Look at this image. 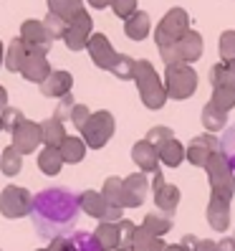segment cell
<instances>
[{
    "label": "cell",
    "instance_id": "45",
    "mask_svg": "<svg viewBox=\"0 0 235 251\" xmlns=\"http://www.w3.org/2000/svg\"><path fill=\"white\" fill-rule=\"evenodd\" d=\"M134 233H137V226L131 224V221L122 218V221H119V236H122V246H119V249H131Z\"/></svg>",
    "mask_w": 235,
    "mask_h": 251
},
{
    "label": "cell",
    "instance_id": "32",
    "mask_svg": "<svg viewBox=\"0 0 235 251\" xmlns=\"http://www.w3.org/2000/svg\"><path fill=\"white\" fill-rule=\"evenodd\" d=\"M167 244L157 236H150L142 226H137V233H134V241H131V251H165Z\"/></svg>",
    "mask_w": 235,
    "mask_h": 251
},
{
    "label": "cell",
    "instance_id": "17",
    "mask_svg": "<svg viewBox=\"0 0 235 251\" xmlns=\"http://www.w3.org/2000/svg\"><path fill=\"white\" fill-rule=\"evenodd\" d=\"M205 216H208V224H210L213 231H217V233L228 231L230 228V201L210 196V203H208Z\"/></svg>",
    "mask_w": 235,
    "mask_h": 251
},
{
    "label": "cell",
    "instance_id": "43",
    "mask_svg": "<svg viewBox=\"0 0 235 251\" xmlns=\"http://www.w3.org/2000/svg\"><path fill=\"white\" fill-rule=\"evenodd\" d=\"M172 137H174V135H172V129H170V127L157 125V127H152L150 132H147V137H144V140H147V142H150V145L154 147V150H157L159 145H165V142H167V140H172Z\"/></svg>",
    "mask_w": 235,
    "mask_h": 251
},
{
    "label": "cell",
    "instance_id": "41",
    "mask_svg": "<svg viewBox=\"0 0 235 251\" xmlns=\"http://www.w3.org/2000/svg\"><path fill=\"white\" fill-rule=\"evenodd\" d=\"M215 244H217V241L197 239V236H192V233H187L185 239L180 241V246H182L185 251H215Z\"/></svg>",
    "mask_w": 235,
    "mask_h": 251
},
{
    "label": "cell",
    "instance_id": "20",
    "mask_svg": "<svg viewBox=\"0 0 235 251\" xmlns=\"http://www.w3.org/2000/svg\"><path fill=\"white\" fill-rule=\"evenodd\" d=\"M157 157H159V162H162V165L177 168V165H182V160L187 157V152H185V145H182L177 137H172V140H167L165 145L157 147Z\"/></svg>",
    "mask_w": 235,
    "mask_h": 251
},
{
    "label": "cell",
    "instance_id": "57",
    "mask_svg": "<svg viewBox=\"0 0 235 251\" xmlns=\"http://www.w3.org/2000/svg\"><path fill=\"white\" fill-rule=\"evenodd\" d=\"M233 239H235V233H233Z\"/></svg>",
    "mask_w": 235,
    "mask_h": 251
},
{
    "label": "cell",
    "instance_id": "42",
    "mask_svg": "<svg viewBox=\"0 0 235 251\" xmlns=\"http://www.w3.org/2000/svg\"><path fill=\"white\" fill-rule=\"evenodd\" d=\"M73 107H76V99H73L71 94L61 97V99H58V104H56V109H53V120H58V122H66V120H71Z\"/></svg>",
    "mask_w": 235,
    "mask_h": 251
},
{
    "label": "cell",
    "instance_id": "11",
    "mask_svg": "<svg viewBox=\"0 0 235 251\" xmlns=\"http://www.w3.org/2000/svg\"><path fill=\"white\" fill-rule=\"evenodd\" d=\"M220 150V140L215 135H210V132H202V135L192 137V142H190L185 147V152H187V160L192 162L195 168H205L208 165V160Z\"/></svg>",
    "mask_w": 235,
    "mask_h": 251
},
{
    "label": "cell",
    "instance_id": "7",
    "mask_svg": "<svg viewBox=\"0 0 235 251\" xmlns=\"http://www.w3.org/2000/svg\"><path fill=\"white\" fill-rule=\"evenodd\" d=\"M190 31V16L185 8H172L167 10L159 25L154 28V43L159 46H167V43H177L185 33Z\"/></svg>",
    "mask_w": 235,
    "mask_h": 251
},
{
    "label": "cell",
    "instance_id": "36",
    "mask_svg": "<svg viewBox=\"0 0 235 251\" xmlns=\"http://www.w3.org/2000/svg\"><path fill=\"white\" fill-rule=\"evenodd\" d=\"M210 104H215L223 112H230L235 107V89L233 86H215L213 97H210Z\"/></svg>",
    "mask_w": 235,
    "mask_h": 251
},
{
    "label": "cell",
    "instance_id": "35",
    "mask_svg": "<svg viewBox=\"0 0 235 251\" xmlns=\"http://www.w3.org/2000/svg\"><path fill=\"white\" fill-rule=\"evenodd\" d=\"M101 196H104L107 201H111L114 205H122L124 208V178H116V175L107 178L104 188H101Z\"/></svg>",
    "mask_w": 235,
    "mask_h": 251
},
{
    "label": "cell",
    "instance_id": "14",
    "mask_svg": "<svg viewBox=\"0 0 235 251\" xmlns=\"http://www.w3.org/2000/svg\"><path fill=\"white\" fill-rule=\"evenodd\" d=\"M86 51H89L91 61H94L99 69H104V71H111L116 56H119V53L114 51L111 41H109L104 33H94V36L89 38V43H86Z\"/></svg>",
    "mask_w": 235,
    "mask_h": 251
},
{
    "label": "cell",
    "instance_id": "33",
    "mask_svg": "<svg viewBox=\"0 0 235 251\" xmlns=\"http://www.w3.org/2000/svg\"><path fill=\"white\" fill-rule=\"evenodd\" d=\"M23 170V155L16 150V147H5L3 152H0V173L5 175H18Z\"/></svg>",
    "mask_w": 235,
    "mask_h": 251
},
{
    "label": "cell",
    "instance_id": "37",
    "mask_svg": "<svg viewBox=\"0 0 235 251\" xmlns=\"http://www.w3.org/2000/svg\"><path fill=\"white\" fill-rule=\"evenodd\" d=\"M134 66H137L134 58L127 56V53H119V56H116V61H114V66H111V74L116 79H122V81L134 79Z\"/></svg>",
    "mask_w": 235,
    "mask_h": 251
},
{
    "label": "cell",
    "instance_id": "31",
    "mask_svg": "<svg viewBox=\"0 0 235 251\" xmlns=\"http://www.w3.org/2000/svg\"><path fill=\"white\" fill-rule=\"evenodd\" d=\"M38 168H41V173H46V175H58L61 168H64L61 152H58L56 147H43L41 155H38Z\"/></svg>",
    "mask_w": 235,
    "mask_h": 251
},
{
    "label": "cell",
    "instance_id": "39",
    "mask_svg": "<svg viewBox=\"0 0 235 251\" xmlns=\"http://www.w3.org/2000/svg\"><path fill=\"white\" fill-rule=\"evenodd\" d=\"M43 25H46V33H48V38H51V41H58V38H64L66 28H68V23H66L64 18L53 16V13H48V16L43 18Z\"/></svg>",
    "mask_w": 235,
    "mask_h": 251
},
{
    "label": "cell",
    "instance_id": "48",
    "mask_svg": "<svg viewBox=\"0 0 235 251\" xmlns=\"http://www.w3.org/2000/svg\"><path fill=\"white\" fill-rule=\"evenodd\" d=\"M48 251H73L71 239H68V236H61V239H53V241H51V246H48Z\"/></svg>",
    "mask_w": 235,
    "mask_h": 251
},
{
    "label": "cell",
    "instance_id": "50",
    "mask_svg": "<svg viewBox=\"0 0 235 251\" xmlns=\"http://www.w3.org/2000/svg\"><path fill=\"white\" fill-rule=\"evenodd\" d=\"M111 3H114V0H89V5L96 8V10H104V8H109Z\"/></svg>",
    "mask_w": 235,
    "mask_h": 251
},
{
    "label": "cell",
    "instance_id": "56",
    "mask_svg": "<svg viewBox=\"0 0 235 251\" xmlns=\"http://www.w3.org/2000/svg\"><path fill=\"white\" fill-rule=\"evenodd\" d=\"M0 129H3V125H0Z\"/></svg>",
    "mask_w": 235,
    "mask_h": 251
},
{
    "label": "cell",
    "instance_id": "26",
    "mask_svg": "<svg viewBox=\"0 0 235 251\" xmlns=\"http://www.w3.org/2000/svg\"><path fill=\"white\" fill-rule=\"evenodd\" d=\"M48 13L64 18L66 23H71L84 13V3L81 0H48Z\"/></svg>",
    "mask_w": 235,
    "mask_h": 251
},
{
    "label": "cell",
    "instance_id": "38",
    "mask_svg": "<svg viewBox=\"0 0 235 251\" xmlns=\"http://www.w3.org/2000/svg\"><path fill=\"white\" fill-rule=\"evenodd\" d=\"M68 239H71L73 251H101L99 241L94 239V233H89V231H73Z\"/></svg>",
    "mask_w": 235,
    "mask_h": 251
},
{
    "label": "cell",
    "instance_id": "52",
    "mask_svg": "<svg viewBox=\"0 0 235 251\" xmlns=\"http://www.w3.org/2000/svg\"><path fill=\"white\" fill-rule=\"evenodd\" d=\"M165 251H185V249H182V246H180V244H172V246H167V249H165Z\"/></svg>",
    "mask_w": 235,
    "mask_h": 251
},
{
    "label": "cell",
    "instance_id": "1",
    "mask_svg": "<svg viewBox=\"0 0 235 251\" xmlns=\"http://www.w3.org/2000/svg\"><path fill=\"white\" fill-rule=\"evenodd\" d=\"M79 213V196L71 193L68 188H46L33 196L31 221L41 239L53 241L61 236H71L76 228Z\"/></svg>",
    "mask_w": 235,
    "mask_h": 251
},
{
    "label": "cell",
    "instance_id": "21",
    "mask_svg": "<svg viewBox=\"0 0 235 251\" xmlns=\"http://www.w3.org/2000/svg\"><path fill=\"white\" fill-rule=\"evenodd\" d=\"M25 61H28V43L18 36V38L10 41V46L5 51V69L13 71V74H18V71H23Z\"/></svg>",
    "mask_w": 235,
    "mask_h": 251
},
{
    "label": "cell",
    "instance_id": "29",
    "mask_svg": "<svg viewBox=\"0 0 235 251\" xmlns=\"http://www.w3.org/2000/svg\"><path fill=\"white\" fill-rule=\"evenodd\" d=\"M202 127L210 132V135H215V132H220V129H225L228 127V112H223V109H217L215 104H205L202 107Z\"/></svg>",
    "mask_w": 235,
    "mask_h": 251
},
{
    "label": "cell",
    "instance_id": "53",
    "mask_svg": "<svg viewBox=\"0 0 235 251\" xmlns=\"http://www.w3.org/2000/svg\"><path fill=\"white\" fill-rule=\"evenodd\" d=\"M5 61V49H3V43H0V64Z\"/></svg>",
    "mask_w": 235,
    "mask_h": 251
},
{
    "label": "cell",
    "instance_id": "46",
    "mask_svg": "<svg viewBox=\"0 0 235 251\" xmlns=\"http://www.w3.org/2000/svg\"><path fill=\"white\" fill-rule=\"evenodd\" d=\"M21 120H23V112L16 109V107H8L3 114H0V125H3V129H8V132H13V127H16Z\"/></svg>",
    "mask_w": 235,
    "mask_h": 251
},
{
    "label": "cell",
    "instance_id": "49",
    "mask_svg": "<svg viewBox=\"0 0 235 251\" xmlns=\"http://www.w3.org/2000/svg\"><path fill=\"white\" fill-rule=\"evenodd\" d=\"M215 251H235V239H233V236L220 239V241L215 244Z\"/></svg>",
    "mask_w": 235,
    "mask_h": 251
},
{
    "label": "cell",
    "instance_id": "44",
    "mask_svg": "<svg viewBox=\"0 0 235 251\" xmlns=\"http://www.w3.org/2000/svg\"><path fill=\"white\" fill-rule=\"evenodd\" d=\"M111 10H114V16H119V18H131L137 13V0H114L111 3Z\"/></svg>",
    "mask_w": 235,
    "mask_h": 251
},
{
    "label": "cell",
    "instance_id": "30",
    "mask_svg": "<svg viewBox=\"0 0 235 251\" xmlns=\"http://www.w3.org/2000/svg\"><path fill=\"white\" fill-rule=\"evenodd\" d=\"M210 84L213 86H233L235 89V61L213 64L210 66Z\"/></svg>",
    "mask_w": 235,
    "mask_h": 251
},
{
    "label": "cell",
    "instance_id": "10",
    "mask_svg": "<svg viewBox=\"0 0 235 251\" xmlns=\"http://www.w3.org/2000/svg\"><path fill=\"white\" fill-rule=\"evenodd\" d=\"M48 51L51 46H28V61L23 66V79L33 81V84H43L48 76H51V64H48Z\"/></svg>",
    "mask_w": 235,
    "mask_h": 251
},
{
    "label": "cell",
    "instance_id": "3",
    "mask_svg": "<svg viewBox=\"0 0 235 251\" xmlns=\"http://www.w3.org/2000/svg\"><path fill=\"white\" fill-rule=\"evenodd\" d=\"M197 71L190 64H174L165 69V89L174 101H185L197 92Z\"/></svg>",
    "mask_w": 235,
    "mask_h": 251
},
{
    "label": "cell",
    "instance_id": "8",
    "mask_svg": "<svg viewBox=\"0 0 235 251\" xmlns=\"http://www.w3.org/2000/svg\"><path fill=\"white\" fill-rule=\"evenodd\" d=\"M33 208V196L28 193L25 188L21 185H5L3 193H0V213L5 218H23V216H31Z\"/></svg>",
    "mask_w": 235,
    "mask_h": 251
},
{
    "label": "cell",
    "instance_id": "5",
    "mask_svg": "<svg viewBox=\"0 0 235 251\" xmlns=\"http://www.w3.org/2000/svg\"><path fill=\"white\" fill-rule=\"evenodd\" d=\"M116 129V122H114V114L101 109V112H91L89 122L81 127V140L86 142V147L91 150H101L114 135Z\"/></svg>",
    "mask_w": 235,
    "mask_h": 251
},
{
    "label": "cell",
    "instance_id": "16",
    "mask_svg": "<svg viewBox=\"0 0 235 251\" xmlns=\"http://www.w3.org/2000/svg\"><path fill=\"white\" fill-rule=\"evenodd\" d=\"M131 160H134V165L139 168V173H157L159 170V157H157V150L147 142V140H139L131 145Z\"/></svg>",
    "mask_w": 235,
    "mask_h": 251
},
{
    "label": "cell",
    "instance_id": "22",
    "mask_svg": "<svg viewBox=\"0 0 235 251\" xmlns=\"http://www.w3.org/2000/svg\"><path fill=\"white\" fill-rule=\"evenodd\" d=\"M150 31H152V21L144 10H137L131 18L124 21V33L131 41H144L147 36H150Z\"/></svg>",
    "mask_w": 235,
    "mask_h": 251
},
{
    "label": "cell",
    "instance_id": "27",
    "mask_svg": "<svg viewBox=\"0 0 235 251\" xmlns=\"http://www.w3.org/2000/svg\"><path fill=\"white\" fill-rule=\"evenodd\" d=\"M86 142L81 137H66L61 145H58V152H61L64 162H71V165H76V162H81L86 157Z\"/></svg>",
    "mask_w": 235,
    "mask_h": 251
},
{
    "label": "cell",
    "instance_id": "47",
    "mask_svg": "<svg viewBox=\"0 0 235 251\" xmlns=\"http://www.w3.org/2000/svg\"><path fill=\"white\" fill-rule=\"evenodd\" d=\"M89 117H91L89 107H86V104H76V107H73V114H71V122H73V127H79V132H81V127L89 122Z\"/></svg>",
    "mask_w": 235,
    "mask_h": 251
},
{
    "label": "cell",
    "instance_id": "51",
    "mask_svg": "<svg viewBox=\"0 0 235 251\" xmlns=\"http://www.w3.org/2000/svg\"><path fill=\"white\" fill-rule=\"evenodd\" d=\"M5 109H8V92H5V86H0V114Z\"/></svg>",
    "mask_w": 235,
    "mask_h": 251
},
{
    "label": "cell",
    "instance_id": "9",
    "mask_svg": "<svg viewBox=\"0 0 235 251\" xmlns=\"http://www.w3.org/2000/svg\"><path fill=\"white\" fill-rule=\"evenodd\" d=\"M152 193H154V205L159 208V213L174 218V211H177V205H180V188L167 183L162 170H157L152 175Z\"/></svg>",
    "mask_w": 235,
    "mask_h": 251
},
{
    "label": "cell",
    "instance_id": "24",
    "mask_svg": "<svg viewBox=\"0 0 235 251\" xmlns=\"http://www.w3.org/2000/svg\"><path fill=\"white\" fill-rule=\"evenodd\" d=\"M66 137L68 135H66L64 122L53 120V117H48V120L41 122V140H43V145H46V147H56V150H58V145H61Z\"/></svg>",
    "mask_w": 235,
    "mask_h": 251
},
{
    "label": "cell",
    "instance_id": "15",
    "mask_svg": "<svg viewBox=\"0 0 235 251\" xmlns=\"http://www.w3.org/2000/svg\"><path fill=\"white\" fill-rule=\"evenodd\" d=\"M150 193V180L144 173H131L124 178V208H139Z\"/></svg>",
    "mask_w": 235,
    "mask_h": 251
},
{
    "label": "cell",
    "instance_id": "4",
    "mask_svg": "<svg viewBox=\"0 0 235 251\" xmlns=\"http://www.w3.org/2000/svg\"><path fill=\"white\" fill-rule=\"evenodd\" d=\"M205 173H208V180H210V196L215 198H223V201H233L235 196V175L228 168L225 157L215 152L208 165H205Z\"/></svg>",
    "mask_w": 235,
    "mask_h": 251
},
{
    "label": "cell",
    "instance_id": "40",
    "mask_svg": "<svg viewBox=\"0 0 235 251\" xmlns=\"http://www.w3.org/2000/svg\"><path fill=\"white\" fill-rule=\"evenodd\" d=\"M217 51H220V58H223L225 64L235 61V31H223Z\"/></svg>",
    "mask_w": 235,
    "mask_h": 251
},
{
    "label": "cell",
    "instance_id": "25",
    "mask_svg": "<svg viewBox=\"0 0 235 251\" xmlns=\"http://www.w3.org/2000/svg\"><path fill=\"white\" fill-rule=\"evenodd\" d=\"M94 239L99 241L101 251H116L122 246V236H119V224H99L94 231Z\"/></svg>",
    "mask_w": 235,
    "mask_h": 251
},
{
    "label": "cell",
    "instance_id": "6",
    "mask_svg": "<svg viewBox=\"0 0 235 251\" xmlns=\"http://www.w3.org/2000/svg\"><path fill=\"white\" fill-rule=\"evenodd\" d=\"M79 205H81V211L86 216L96 218L99 224H119L122 213H124L122 205H114L101 193H96V190H84V193L79 196Z\"/></svg>",
    "mask_w": 235,
    "mask_h": 251
},
{
    "label": "cell",
    "instance_id": "19",
    "mask_svg": "<svg viewBox=\"0 0 235 251\" xmlns=\"http://www.w3.org/2000/svg\"><path fill=\"white\" fill-rule=\"evenodd\" d=\"M177 49H180V58H182V64H195L197 58L202 56V36L197 31H190L177 41Z\"/></svg>",
    "mask_w": 235,
    "mask_h": 251
},
{
    "label": "cell",
    "instance_id": "54",
    "mask_svg": "<svg viewBox=\"0 0 235 251\" xmlns=\"http://www.w3.org/2000/svg\"><path fill=\"white\" fill-rule=\"evenodd\" d=\"M116 251H131V249H116Z\"/></svg>",
    "mask_w": 235,
    "mask_h": 251
},
{
    "label": "cell",
    "instance_id": "18",
    "mask_svg": "<svg viewBox=\"0 0 235 251\" xmlns=\"http://www.w3.org/2000/svg\"><path fill=\"white\" fill-rule=\"evenodd\" d=\"M71 86H73V76L68 71H51V76L41 84V94L51 99H61L71 94Z\"/></svg>",
    "mask_w": 235,
    "mask_h": 251
},
{
    "label": "cell",
    "instance_id": "34",
    "mask_svg": "<svg viewBox=\"0 0 235 251\" xmlns=\"http://www.w3.org/2000/svg\"><path fill=\"white\" fill-rule=\"evenodd\" d=\"M217 152L225 157L228 168H230L233 175H235V125H228V127H225L223 137H220V150H217Z\"/></svg>",
    "mask_w": 235,
    "mask_h": 251
},
{
    "label": "cell",
    "instance_id": "13",
    "mask_svg": "<svg viewBox=\"0 0 235 251\" xmlns=\"http://www.w3.org/2000/svg\"><path fill=\"white\" fill-rule=\"evenodd\" d=\"M91 28H94V21H91L89 13L84 10L76 21H71V23H68L66 33H64V43H66L71 51H81V49H86L89 38L94 36V33H91Z\"/></svg>",
    "mask_w": 235,
    "mask_h": 251
},
{
    "label": "cell",
    "instance_id": "55",
    "mask_svg": "<svg viewBox=\"0 0 235 251\" xmlns=\"http://www.w3.org/2000/svg\"><path fill=\"white\" fill-rule=\"evenodd\" d=\"M36 251H48V249H36Z\"/></svg>",
    "mask_w": 235,
    "mask_h": 251
},
{
    "label": "cell",
    "instance_id": "2",
    "mask_svg": "<svg viewBox=\"0 0 235 251\" xmlns=\"http://www.w3.org/2000/svg\"><path fill=\"white\" fill-rule=\"evenodd\" d=\"M134 81H137V89L142 97V104L147 109H162L167 97L165 89V81L159 79V74L154 71V66L147 61V58H139L137 66H134Z\"/></svg>",
    "mask_w": 235,
    "mask_h": 251
},
{
    "label": "cell",
    "instance_id": "23",
    "mask_svg": "<svg viewBox=\"0 0 235 251\" xmlns=\"http://www.w3.org/2000/svg\"><path fill=\"white\" fill-rule=\"evenodd\" d=\"M21 38L28 43V46H51V38L46 33V25H43V21H25L21 25Z\"/></svg>",
    "mask_w": 235,
    "mask_h": 251
},
{
    "label": "cell",
    "instance_id": "28",
    "mask_svg": "<svg viewBox=\"0 0 235 251\" xmlns=\"http://www.w3.org/2000/svg\"><path fill=\"white\" fill-rule=\"evenodd\" d=\"M142 228L150 233V236H157V239H162L165 233H170L172 231V218L170 216H165V213H159V211H154V213H147L144 216V221H142Z\"/></svg>",
    "mask_w": 235,
    "mask_h": 251
},
{
    "label": "cell",
    "instance_id": "12",
    "mask_svg": "<svg viewBox=\"0 0 235 251\" xmlns=\"http://www.w3.org/2000/svg\"><path fill=\"white\" fill-rule=\"evenodd\" d=\"M10 135H13V147H16L21 155H31L36 147L43 142V140H41V125L25 120V117H23L16 127H13Z\"/></svg>",
    "mask_w": 235,
    "mask_h": 251
}]
</instances>
